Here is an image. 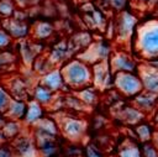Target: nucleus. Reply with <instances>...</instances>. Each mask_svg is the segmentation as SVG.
Instances as JSON below:
<instances>
[{
    "mask_svg": "<svg viewBox=\"0 0 158 157\" xmlns=\"http://www.w3.org/2000/svg\"><path fill=\"white\" fill-rule=\"evenodd\" d=\"M26 127L21 121H15V120H9L6 119L5 124L2 125L0 130V136L5 142H11L14 138H16L19 135H21Z\"/></svg>",
    "mask_w": 158,
    "mask_h": 157,
    "instance_id": "b1692460",
    "label": "nucleus"
},
{
    "mask_svg": "<svg viewBox=\"0 0 158 157\" xmlns=\"http://www.w3.org/2000/svg\"><path fill=\"white\" fill-rule=\"evenodd\" d=\"M116 157H142L141 143L132 137H125L116 148Z\"/></svg>",
    "mask_w": 158,
    "mask_h": 157,
    "instance_id": "5701e85b",
    "label": "nucleus"
},
{
    "mask_svg": "<svg viewBox=\"0 0 158 157\" xmlns=\"http://www.w3.org/2000/svg\"><path fill=\"white\" fill-rule=\"evenodd\" d=\"M84 157H105V150H102L96 142H88L83 147Z\"/></svg>",
    "mask_w": 158,
    "mask_h": 157,
    "instance_id": "c756f323",
    "label": "nucleus"
},
{
    "mask_svg": "<svg viewBox=\"0 0 158 157\" xmlns=\"http://www.w3.org/2000/svg\"><path fill=\"white\" fill-rule=\"evenodd\" d=\"M11 96L7 91V89L5 88L4 84H0V112H4L5 109L7 108V104L10 103Z\"/></svg>",
    "mask_w": 158,
    "mask_h": 157,
    "instance_id": "f704fd0d",
    "label": "nucleus"
},
{
    "mask_svg": "<svg viewBox=\"0 0 158 157\" xmlns=\"http://www.w3.org/2000/svg\"><path fill=\"white\" fill-rule=\"evenodd\" d=\"M2 142H5V141H4V140L1 138V136H0V143H2Z\"/></svg>",
    "mask_w": 158,
    "mask_h": 157,
    "instance_id": "79ce46f5",
    "label": "nucleus"
},
{
    "mask_svg": "<svg viewBox=\"0 0 158 157\" xmlns=\"http://www.w3.org/2000/svg\"><path fill=\"white\" fill-rule=\"evenodd\" d=\"M84 19H85V21L88 22V25L90 26V27H95V28H99V30H105V15L100 11V10H98V9H95V7H90L89 10H85V14H84Z\"/></svg>",
    "mask_w": 158,
    "mask_h": 157,
    "instance_id": "c85d7f7f",
    "label": "nucleus"
},
{
    "mask_svg": "<svg viewBox=\"0 0 158 157\" xmlns=\"http://www.w3.org/2000/svg\"><path fill=\"white\" fill-rule=\"evenodd\" d=\"M132 132H133V137L138 143H146V142H151L153 141V136H154V132H156V126L144 120L137 125L133 126L132 129Z\"/></svg>",
    "mask_w": 158,
    "mask_h": 157,
    "instance_id": "4be33fe9",
    "label": "nucleus"
},
{
    "mask_svg": "<svg viewBox=\"0 0 158 157\" xmlns=\"http://www.w3.org/2000/svg\"><path fill=\"white\" fill-rule=\"evenodd\" d=\"M152 10H153V16H154V19L158 20V0L154 1V5H153Z\"/></svg>",
    "mask_w": 158,
    "mask_h": 157,
    "instance_id": "58836bf2",
    "label": "nucleus"
},
{
    "mask_svg": "<svg viewBox=\"0 0 158 157\" xmlns=\"http://www.w3.org/2000/svg\"><path fill=\"white\" fill-rule=\"evenodd\" d=\"M132 105L136 106L139 111H142L146 116H149L154 114L158 106V96L146 90H142L132 99Z\"/></svg>",
    "mask_w": 158,
    "mask_h": 157,
    "instance_id": "dca6fc26",
    "label": "nucleus"
},
{
    "mask_svg": "<svg viewBox=\"0 0 158 157\" xmlns=\"http://www.w3.org/2000/svg\"><path fill=\"white\" fill-rule=\"evenodd\" d=\"M15 157H40L36 141L28 129L9 142Z\"/></svg>",
    "mask_w": 158,
    "mask_h": 157,
    "instance_id": "1a4fd4ad",
    "label": "nucleus"
},
{
    "mask_svg": "<svg viewBox=\"0 0 158 157\" xmlns=\"http://www.w3.org/2000/svg\"><path fill=\"white\" fill-rule=\"evenodd\" d=\"M0 157H15L14 151L9 142L0 143Z\"/></svg>",
    "mask_w": 158,
    "mask_h": 157,
    "instance_id": "e433bc0d",
    "label": "nucleus"
},
{
    "mask_svg": "<svg viewBox=\"0 0 158 157\" xmlns=\"http://www.w3.org/2000/svg\"><path fill=\"white\" fill-rule=\"evenodd\" d=\"M91 73H93L91 85L96 90L105 91V90L114 88V74L110 69L107 61L93 64L91 66Z\"/></svg>",
    "mask_w": 158,
    "mask_h": 157,
    "instance_id": "9d476101",
    "label": "nucleus"
},
{
    "mask_svg": "<svg viewBox=\"0 0 158 157\" xmlns=\"http://www.w3.org/2000/svg\"><path fill=\"white\" fill-rule=\"evenodd\" d=\"M31 134L37 142L47 141V140H59V127L56 117L53 116H44L38 124H36L31 130Z\"/></svg>",
    "mask_w": 158,
    "mask_h": 157,
    "instance_id": "6e6552de",
    "label": "nucleus"
},
{
    "mask_svg": "<svg viewBox=\"0 0 158 157\" xmlns=\"http://www.w3.org/2000/svg\"><path fill=\"white\" fill-rule=\"evenodd\" d=\"M137 74L142 82L143 90L158 96V69L142 62L138 64Z\"/></svg>",
    "mask_w": 158,
    "mask_h": 157,
    "instance_id": "ddd939ff",
    "label": "nucleus"
},
{
    "mask_svg": "<svg viewBox=\"0 0 158 157\" xmlns=\"http://www.w3.org/2000/svg\"><path fill=\"white\" fill-rule=\"evenodd\" d=\"M5 88L7 89L9 94L14 99H21V100H28L31 96V89L28 83L23 77H12L6 83Z\"/></svg>",
    "mask_w": 158,
    "mask_h": 157,
    "instance_id": "2eb2a0df",
    "label": "nucleus"
},
{
    "mask_svg": "<svg viewBox=\"0 0 158 157\" xmlns=\"http://www.w3.org/2000/svg\"><path fill=\"white\" fill-rule=\"evenodd\" d=\"M19 57L11 49L0 51V75L12 72L17 64Z\"/></svg>",
    "mask_w": 158,
    "mask_h": 157,
    "instance_id": "cd10ccee",
    "label": "nucleus"
},
{
    "mask_svg": "<svg viewBox=\"0 0 158 157\" xmlns=\"http://www.w3.org/2000/svg\"><path fill=\"white\" fill-rule=\"evenodd\" d=\"M16 12V4L14 0H0V17L7 19Z\"/></svg>",
    "mask_w": 158,
    "mask_h": 157,
    "instance_id": "7c9ffc66",
    "label": "nucleus"
},
{
    "mask_svg": "<svg viewBox=\"0 0 158 157\" xmlns=\"http://www.w3.org/2000/svg\"><path fill=\"white\" fill-rule=\"evenodd\" d=\"M37 47H41V45L38 42L22 40L21 48H20V57L25 64H28V66L33 64L35 59L38 57V53H40Z\"/></svg>",
    "mask_w": 158,
    "mask_h": 157,
    "instance_id": "393cba45",
    "label": "nucleus"
},
{
    "mask_svg": "<svg viewBox=\"0 0 158 157\" xmlns=\"http://www.w3.org/2000/svg\"><path fill=\"white\" fill-rule=\"evenodd\" d=\"M73 157H84L83 155H80V156H73Z\"/></svg>",
    "mask_w": 158,
    "mask_h": 157,
    "instance_id": "37998d69",
    "label": "nucleus"
},
{
    "mask_svg": "<svg viewBox=\"0 0 158 157\" xmlns=\"http://www.w3.org/2000/svg\"><path fill=\"white\" fill-rule=\"evenodd\" d=\"M138 25V16L132 10L125 9L117 12V17L114 22V36L116 42L120 43L123 49L127 45H132L133 35Z\"/></svg>",
    "mask_w": 158,
    "mask_h": 157,
    "instance_id": "20e7f679",
    "label": "nucleus"
},
{
    "mask_svg": "<svg viewBox=\"0 0 158 157\" xmlns=\"http://www.w3.org/2000/svg\"><path fill=\"white\" fill-rule=\"evenodd\" d=\"M73 53H74V49H73L70 42H68V41H59V42L53 45V47L51 48L47 58L49 59V62L54 67H58L59 64L62 66L68 59H70Z\"/></svg>",
    "mask_w": 158,
    "mask_h": 157,
    "instance_id": "4468645a",
    "label": "nucleus"
},
{
    "mask_svg": "<svg viewBox=\"0 0 158 157\" xmlns=\"http://www.w3.org/2000/svg\"><path fill=\"white\" fill-rule=\"evenodd\" d=\"M14 1L16 4V7L25 9V7H30L32 5H36L40 0H14Z\"/></svg>",
    "mask_w": 158,
    "mask_h": 157,
    "instance_id": "4c0bfd02",
    "label": "nucleus"
},
{
    "mask_svg": "<svg viewBox=\"0 0 158 157\" xmlns=\"http://www.w3.org/2000/svg\"><path fill=\"white\" fill-rule=\"evenodd\" d=\"M114 89L123 98L133 99L143 90L142 82L136 73H116L114 74Z\"/></svg>",
    "mask_w": 158,
    "mask_h": 157,
    "instance_id": "423d86ee",
    "label": "nucleus"
},
{
    "mask_svg": "<svg viewBox=\"0 0 158 157\" xmlns=\"http://www.w3.org/2000/svg\"><path fill=\"white\" fill-rule=\"evenodd\" d=\"M109 66L112 74L116 73H136L138 69V59L127 49H114L109 58Z\"/></svg>",
    "mask_w": 158,
    "mask_h": 157,
    "instance_id": "0eeeda50",
    "label": "nucleus"
},
{
    "mask_svg": "<svg viewBox=\"0 0 158 157\" xmlns=\"http://www.w3.org/2000/svg\"><path fill=\"white\" fill-rule=\"evenodd\" d=\"M26 110H27V100L11 98L10 103L7 104V108L4 111V115L9 120H15V121L22 122L25 114H26Z\"/></svg>",
    "mask_w": 158,
    "mask_h": 157,
    "instance_id": "412c9836",
    "label": "nucleus"
},
{
    "mask_svg": "<svg viewBox=\"0 0 158 157\" xmlns=\"http://www.w3.org/2000/svg\"><path fill=\"white\" fill-rule=\"evenodd\" d=\"M47 109L43 108L42 105H40L38 103H36L32 99L27 100V110L23 117V126L28 130H31L36 124H38L46 115H47Z\"/></svg>",
    "mask_w": 158,
    "mask_h": 157,
    "instance_id": "f3484780",
    "label": "nucleus"
},
{
    "mask_svg": "<svg viewBox=\"0 0 158 157\" xmlns=\"http://www.w3.org/2000/svg\"><path fill=\"white\" fill-rule=\"evenodd\" d=\"M56 120L58 122L59 134L64 140L75 145H79L83 142L89 129V124L86 119L77 114L60 112L58 117H56Z\"/></svg>",
    "mask_w": 158,
    "mask_h": 157,
    "instance_id": "7ed1b4c3",
    "label": "nucleus"
},
{
    "mask_svg": "<svg viewBox=\"0 0 158 157\" xmlns=\"http://www.w3.org/2000/svg\"><path fill=\"white\" fill-rule=\"evenodd\" d=\"M152 116H153V125L157 127L158 126V106H157V109H156V111Z\"/></svg>",
    "mask_w": 158,
    "mask_h": 157,
    "instance_id": "ea45409f",
    "label": "nucleus"
},
{
    "mask_svg": "<svg viewBox=\"0 0 158 157\" xmlns=\"http://www.w3.org/2000/svg\"><path fill=\"white\" fill-rule=\"evenodd\" d=\"M114 48L107 40H96L91 41V43L84 48L81 52L77 54V58L81 59L83 62L88 63L89 66L109 61Z\"/></svg>",
    "mask_w": 158,
    "mask_h": 157,
    "instance_id": "39448f33",
    "label": "nucleus"
},
{
    "mask_svg": "<svg viewBox=\"0 0 158 157\" xmlns=\"http://www.w3.org/2000/svg\"><path fill=\"white\" fill-rule=\"evenodd\" d=\"M141 153H142V157H158V146L153 141L142 143Z\"/></svg>",
    "mask_w": 158,
    "mask_h": 157,
    "instance_id": "2f4dec72",
    "label": "nucleus"
},
{
    "mask_svg": "<svg viewBox=\"0 0 158 157\" xmlns=\"http://www.w3.org/2000/svg\"><path fill=\"white\" fill-rule=\"evenodd\" d=\"M1 27L7 32V35L15 41H22L26 40L30 36V30L31 25L22 17L17 16H11L7 19L1 20Z\"/></svg>",
    "mask_w": 158,
    "mask_h": 157,
    "instance_id": "9b49d317",
    "label": "nucleus"
},
{
    "mask_svg": "<svg viewBox=\"0 0 158 157\" xmlns=\"http://www.w3.org/2000/svg\"><path fill=\"white\" fill-rule=\"evenodd\" d=\"M38 83L46 87L47 89H49L51 91H53L54 94H63L68 90L63 79L60 67H54L51 70L46 72L44 74L40 75Z\"/></svg>",
    "mask_w": 158,
    "mask_h": 157,
    "instance_id": "f8f14e48",
    "label": "nucleus"
},
{
    "mask_svg": "<svg viewBox=\"0 0 158 157\" xmlns=\"http://www.w3.org/2000/svg\"><path fill=\"white\" fill-rule=\"evenodd\" d=\"M132 52L136 58L143 62L158 58V20L152 17L137 25L132 45Z\"/></svg>",
    "mask_w": 158,
    "mask_h": 157,
    "instance_id": "f257e3e1",
    "label": "nucleus"
},
{
    "mask_svg": "<svg viewBox=\"0 0 158 157\" xmlns=\"http://www.w3.org/2000/svg\"><path fill=\"white\" fill-rule=\"evenodd\" d=\"M116 117L125 125H130V126H135L142 121L146 120V115L139 111L136 106H133L132 104H128V105H123L121 106L117 112H116Z\"/></svg>",
    "mask_w": 158,
    "mask_h": 157,
    "instance_id": "a211bd4d",
    "label": "nucleus"
},
{
    "mask_svg": "<svg viewBox=\"0 0 158 157\" xmlns=\"http://www.w3.org/2000/svg\"><path fill=\"white\" fill-rule=\"evenodd\" d=\"M5 121H6V117H5V115H4V112H0V130H1V127H2V125L5 124Z\"/></svg>",
    "mask_w": 158,
    "mask_h": 157,
    "instance_id": "a19ab883",
    "label": "nucleus"
},
{
    "mask_svg": "<svg viewBox=\"0 0 158 157\" xmlns=\"http://www.w3.org/2000/svg\"><path fill=\"white\" fill-rule=\"evenodd\" d=\"M60 70L68 90L77 91L91 85V66L77 57L70 58L65 63H63L60 66Z\"/></svg>",
    "mask_w": 158,
    "mask_h": 157,
    "instance_id": "f03ea898",
    "label": "nucleus"
},
{
    "mask_svg": "<svg viewBox=\"0 0 158 157\" xmlns=\"http://www.w3.org/2000/svg\"><path fill=\"white\" fill-rule=\"evenodd\" d=\"M73 94H74L86 108L94 106V105H96V103L99 101V90H96L93 85L86 87V88H83V89H79V90H77V91H73Z\"/></svg>",
    "mask_w": 158,
    "mask_h": 157,
    "instance_id": "a878e982",
    "label": "nucleus"
},
{
    "mask_svg": "<svg viewBox=\"0 0 158 157\" xmlns=\"http://www.w3.org/2000/svg\"><path fill=\"white\" fill-rule=\"evenodd\" d=\"M58 94H54L53 91H51L49 89H47L46 87L41 85L40 83H37L35 87H32L31 89V96L30 99L35 100L36 103H38L40 105H42L43 108L48 109L53 105V103L56 101Z\"/></svg>",
    "mask_w": 158,
    "mask_h": 157,
    "instance_id": "6ab92c4d",
    "label": "nucleus"
},
{
    "mask_svg": "<svg viewBox=\"0 0 158 157\" xmlns=\"http://www.w3.org/2000/svg\"><path fill=\"white\" fill-rule=\"evenodd\" d=\"M37 150L40 157H58L60 153L59 140H47L37 142Z\"/></svg>",
    "mask_w": 158,
    "mask_h": 157,
    "instance_id": "bb28decb",
    "label": "nucleus"
},
{
    "mask_svg": "<svg viewBox=\"0 0 158 157\" xmlns=\"http://www.w3.org/2000/svg\"><path fill=\"white\" fill-rule=\"evenodd\" d=\"M154 1H156V0H130V2L132 4V7H135V9H132L135 14H136L139 9H143V10H149V9H152L153 5H154Z\"/></svg>",
    "mask_w": 158,
    "mask_h": 157,
    "instance_id": "72a5a7b5",
    "label": "nucleus"
},
{
    "mask_svg": "<svg viewBox=\"0 0 158 157\" xmlns=\"http://www.w3.org/2000/svg\"><path fill=\"white\" fill-rule=\"evenodd\" d=\"M53 35H54V26L49 21H44V20L36 21L30 30V36L35 42L49 40Z\"/></svg>",
    "mask_w": 158,
    "mask_h": 157,
    "instance_id": "aec40b11",
    "label": "nucleus"
},
{
    "mask_svg": "<svg viewBox=\"0 0 158 157\" xmlns=\"http://www.w3.org/2000/svg\"><path fill=\"white\" fill-rule=\"evenodd\" d=\"M14 45V40L7 35V32L0 26V51L11 49Z\"/></svg>",
    "mask_w": 158,
    "mask_h": 157,
    "instance_id": "473e14b6",
    "label": "nucleus"
},
{
    "mask_svg": "<svg viewBox=\"0 0 158 157\" xmlns=\"http://www.w3.org/2000/svg\"><path fill=\"white\" fill-rule=\"evenodd\" d=\"M109 1V5L110 7L116 11V12H120L122 10H125L130 2V0H107Z\"/></svg>",
    "mask_w": 158,
    "mask_h": 157,
    "instance_id": "c9c22d12",
    "label": "nucleus"
}]
</instances>
